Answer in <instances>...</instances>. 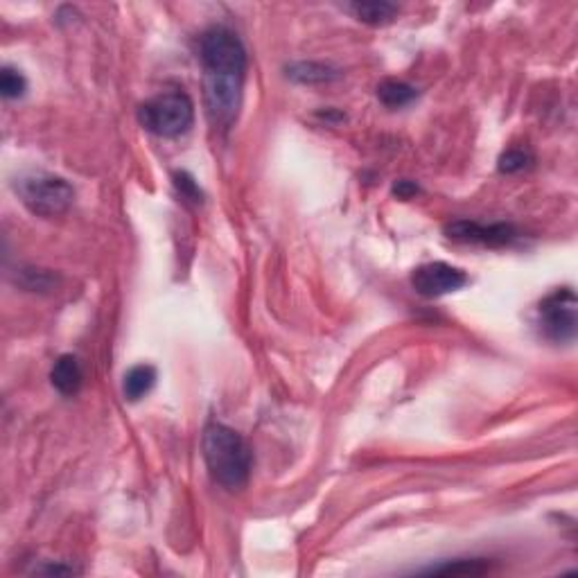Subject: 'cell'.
<instances>
[{"label":"cell","instance_id":"1","mask_svg":"<svg viewBox=\"0 0 578 578\" xmlns=\"http://www.w3.org/2000/svg\"><path fill=\"white\" fill-rule=\"evenodd\" d=\"M203 459L212 479L229 491H238L251 474V450L230 427L212 422L203 431Z\"/></svg>","mask_w":578,"mask_h":578},{"label":"cell","instance_id":"2","mask_svg":"<svg viewBox=\"0 0 578 578\" xmlns=\"http://www.w3.org/2000/svg\"><path fill=\"white\" fill-rule=\"evenodd\" d=\"M138 122L161 138H176L193 127L194 104L181 91L163 93L138 109Z\"/></svg>","mask_w":578,"mask_h":578},{"label":"cell","instance_id":"3","mask_svg":"<svg viewBox=\"0 0 578 578\" xmlns=\"http://www.w3.org/2000/svg\"><path fill=\"white\" fill-rule=\"evenodd\" d=\"M199 57L208 75H235L244 77L247 50L238 34L229 28H211L199 39Z\"/></svg>","mask_w":578,"mask_h":578},{"label":"cell","instance_id":"4","mask_svg":"<svg viewBox=\"0 0 578 578\" xmlns=\"http://www.w3.org/2000/svg\"><path fill=\"white\" fill-rule=\"evenodd\" d=\"M21 202L41 217H57L70 208L75 199L73 185L61 176L52 175H32L23 176L16 184Z\"/></svg>","mask_w":578,"mask_h":578},{"label":"cell","instance_id":"5","mask_svg":"<svg viewBox=\"0 0 578 578\" xmlns=\"http://www.w3.org/2000/svg\"><path fill=\"white\" fill-rule=\"evenodd\" d=\"M242 79L244 77H235V75H203L206 113L215 127H229L238 115Z\"/></svg>","mask_w":578,"mask_h":578},{"label":"cell","instance_id":"6","mask_svg":"<svg viewBox=\"0 0 578 578\" xmlns=\"http://www.w3.org/2000/svg\"><path fill=\"white\" fill-rule=\"evenodd\" d=\"M540 326L545 337L564 344L576 337V296L572 289H558L540 303Z\"/></svg>","mask_w":578,"mask_h":578},{"label":"cell","instance_id":"7","mask_svg":"<svg viewBox=\"0 0 578 578\" xmlns=\"http://www.w3.org/2000/svg\"><path fill=\"white\" fill-rule=\"evenodd\" d=\"M465 283H468L465 271L446 265V262H427V265L416 266L411 274V287L427 299L452 294L456 289L465 287Z\"/></svg>","mask_w":578,"mask_h":578},{"label":"cell","instance_id":"8","mask_svg":"<svg viewBox=\"0 0 578 578\" xmlns=\"http://www.w3.org/2000/svg\"><path fill=\"white\" fill-rule=\"evenodd\" d=\"M447 238L459 239V242H479V244H488V247H501V244H510L518 233L510 224H492V226H483L477 224V221H468V220H459L452 221V224L446 226Z\"/></svg>","mask_w":578,"mask_h":578},{"label":"cell","instance_id":"9","mask_svg":"<svg viewBox=\"0 0 578 578\" xmlns=\"http://www.w3.org/2000/svg\"><path fill=\"white\" fill-rule=\"evenodd\" d=\"M50 380L52 386L59 391L61 395H75L79 389H82V364L75 355H61L59 359L55 362L50 371Z\"/></svg>","mask_w":578,"mask_h":578},{"label":"cell","instance_id":"10","mask_svg":"<svg viewBox=\"0 0 578 578\" xmlns=\"http://www.w3.org/2000/svg\"><path fill=\"white\" fill-rule=\"evenodd\" d=\"M154 384H157V368L149 364H138L124 373L122 393L129 402H138L154 389Z\"/></svg>","mask_w":578,"mask_h":578},{"label":"cell","instance_id":"11","mask_svg":"<svg viewBox=\"0 0 578 578\" xmlns=\"http://www.w3.org/2000/svg\"><path fill=\"white\" fill-rule=\"evenodd\" d=\"M287 77L301 84H323L339 77V70L328 64H314V61H301V64L287 66Z\"/></svg>","mask_w":578,"mask_h":578},{"label":"cell","instance_id":"12","mask_svg":"<svg viewBox=\"0 0 578 578\" xmlns=\"http://www.w3.org/2000/svg\"><path fill=\"white\" fill-rule=\"evenodd\" d=\"M348 10L357 16V21L366 25H386L395 19L398 7L393 3H353Z\"/></svg>","mask_w":578,"mask_h":578},{"label":"cell","instance_id":"13","mask_svg":"<svg viewBox=\"0 0 578 578\" xmlns=\"http://www.w3.org/2000/svg\"><path fill=\"white\" fill-rule=\"evenodd\" d=\"M418 91L407 82H398V79H386L377 86V97H380L382 104L391 106V109H400V106H407L409 102L416 100Z\"/></svg>","mask_w":578,"mask_h":578},{"label":"cell","instance_id":"14","mask_svg":"<svg viewBox=\"0 0 578 578\" xmlns=\"http://www.w3.org/2000/svg\"><path fill=\"white\" fill-rule=\"evenodd\" d=\"M491 564L483 563V560H452V563L437 564V567L425 569V573H446V576H477V573L488 572Z\"/></svg>","mask_w":578,"mask_h":578},{"label":"cell","instance_id":"15","mask_svg":"<svg viewBox=\"0 0 578 578\" xmlns=\"http://www.w3.org/2000/svg\"><path fill=\"white\" fill-rule=\"evenodd\" d=\"M25 91H28V79L16 68L5 66L3 73H0V93H3V97L5 100H16V97H23Z\"/></svg>","mask_w":578,"mask_h":578},{"label":"cell","instance_id":"16","mask_svg":"<svg viewBox=\"0 0 578 578\" xmlns=\"http://www.w3.org/2000/svg\"><path fill=\"white\" fill-rule=\"evenodd\" d=\"M533 163V157L524 149H509L506 154H501L500 158V172H506V175H515V172H522L524 167H528Z\"/></svg>","mask_w":578,"mask_h":578},{"label":"cell","instance_id":"17","mask_svg":"<svg viewBox=\"0 0 578 578\" xmlns=\"http://www.w3.org/2000/svg\"><path fill=\"white\" fill-rule=\"evenodd\" d=\"M175 185L176 190L181 193V197L190 199V202L194 203H202V190H199V185L194 184V179L190 175H185V172H176L175 175Z\"/></svg>","mask_w":578,"mask_h":578},{"label":"cell","instance_id":"18","mask_svg":"<svg viewBox=\"0 0 578 578\" xmlns=\"http://www.w3.org/2000/svg\"><path fill=\"white\" fill-rule=\"evenodd\" d=\"M393 193L398 194L400 199H411V197H416L420 190H418V185L413 184V181H398V184L393 185Z\"/></svg>","mask_w":578,"mask_h":578}]
</instances>
